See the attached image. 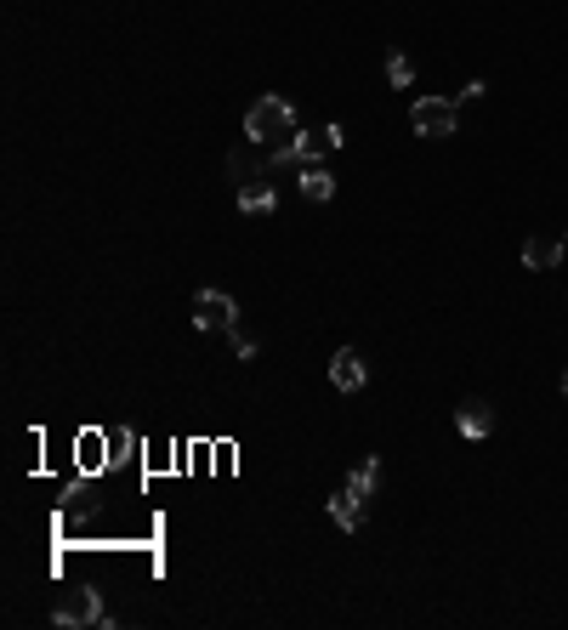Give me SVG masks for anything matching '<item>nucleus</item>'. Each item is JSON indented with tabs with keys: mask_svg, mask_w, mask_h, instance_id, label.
Segmentation results:
<instances>
[{
	"mask_svg": "<svg viewBox=\"0 0 568 630\" xmlns=\"http://www.w3.org/2000/svg\"><path fill=\"white\" fill-rule=\"evenodd\" d=\"M245 137L256 142V148H279V142L296 137V108H290V97H262V103H250Z\"/></svg>",
	"mask_w": 568,
	"mask_h": 630,
	"instance_id": "f257e3e1",
	"label": "nucleus"
},
{
	"mask_svg": "<svg viewBox=\"0 0 568 630\" xmlns=\"http://www.w3.org/2000/svg\"><path fill=\"white\" fill-rule=\"evenodd\" d=\"M409 125H415V137H455V125H461V108L444 103V97H415L409 103Z\"/></svg>",
	"mask_w": 568,
	"mask_h": 630,
	"instance_id": "f03ea898",
	"label": "nucleus"
},
{
	"mask_svg": "<svg viewBox=\"0 0 568 630\" xmlns=\"http://www.w3.org/2000/svg\"><path fill=\"white\" fill-rule=\"evenodd\" d=\"M57 625H114L103 613V602H97V591H86V585H74V591L57 596V608H52Z\"/></svg>",
	"mask_w": 568,
	"mask_h": 630,
	"instance_id": "7ed1b4c3",
	"label": "nucleus"
},
{
	"mask_svg": "<svg viewBox=\"0 0 568 630\" xmlns=\"http://www.w3.org/2000/svg\"><path fill=\"white\" fill-rule=\"evenodd\" d=\"M194 324L199 330H233L239 324V301L228 290H199L194 296Z\"/></svg>",
	"mask_w": 568,
	"mask_h": 630,
	"instance_id": "20e7f679",
	"label": "nucleus"
},
{
	"mask_svg": "<svg viewBox=\"0 0 568 630\" xmlns=\"http://www.w3.org/2000/svg\"><path fill=\"white\" fill-rule=\"evenodd\" d=\"M330 381H336V392H358V386L370 381V369H364V358H358L353 347H341L336 358H330Z\"/></svg>",
	"mask_w": 568,
	"mask_h": 630,
	"instance_id": "39448f33",
	"label": "nucleus"
},
{
	"mask_svg": "<svg viewBox=\"0 0 568 630\" xmlns=\"http://www.w3.org/2000/svg\"><path fill=\"white\" fill-rule=\"evenodd\" d=\"M364 511H370V500H364V494H353L347 483L330 494V517H336L341 528H364Z\"/></svg>",
	"mask_w": 568,
	"mask_h": 630,
	"instance_id": "423d86ee",
	"label": "nucleus"
},
{
	"mask_svg": "<svg viewBox=\"0 0 568 630\" xmlns=\"http://www.w3.org/2000/svg\"><path fill=\"white\" fill-rule=\"evenodd\" d=\"M296 188H302V199H336V176L324 171L319 159H313V165H302V176H296Z\"/></svg>",
	"mask_w": 568,
	"mask_h": 630,
	"instance_id": "0eeeda50",
	"label": "nucleus"
},
{
	"mask_svg": "<svg viewBox=\"0 0 568 630\" xmlns=\"http://www.w3.org/2000/svg\"><path fill=\"white\" fill-rule=\"evenodd\" d=\"M273 205H279V193L267 188L262 176H250V182H239V210H245V216H267Z\"/></svg>",
	"mask_w": 568,
	"mask_h": 630,
	"instance_id": "6e6552de",
	"label": "nucleus"
},
{
	"mask_svg": "<svg viewBox=\"0 0 568 630\" xmlns=\"http://www.w3.org/2000/svg\"><path fill=\"white\" fill-rule=\"evenodd\" d=\"M461 432L466 438H489V432H495V409H489V403L483 398H472V403H461Z\"/></svg>",
	"mask_w": 568,
	"mask_h": 630,
	"instance_id": "1a4fd4ad",
	"label": "nucleus"
},
{
	"mask_svg": "<svg viewBox=\"0 0 568 630\" xmlns=\"http://www.w3.org/2000/svg\"><path fill=\"white\" fill-rule=\"evenodd\" d=\"M568 256V239H529L523 245V267H557Z\"/></svg>",
	"mask_w": 568,
	"mask_h": 630,
	"instance_id": "9d476101",
	"label": "nucleus"
},
{
	"mask_svg": "<svg viewBox=\"0 0 568 630\" xmlns=\"http://www.w3.org/2000/svg\"><path fill=\"white\" fill-rule=\"evenodd\" d=\"M375 483H381V460H375V455H364V460L353 466V472H347V489L370 500V494H375Z\"/></svg>",
	"mask_w": 568,
	"mask_h": 630,
	"instance_id": "9b49d317",
	"label": "nucleus"
},
{
	"mask_svg": "<svg viewBox=\"0 0 568 630\" xmlns=\"http://www.w3.org/2000/svg\"><path fill=\"white\" fill-rule=\"evenodd\" d=\"M74 455H80V466H86V472H97V466H103V432H80V443H74Z\"/></svg>",
	"mask_w": 568,
	"mask_h": 630,
	"instance_id": "f8f14e48",
	"label": "nucleus"
},
{
	"mask_svg": "<svg viewBox=\"0 0 568 630\" xmlns=\"http://www.w3.org/2000/svg\"><path fill=\"white\" fill-rule=\"evenodd\" d=\"M387 80H392L398 91H404V86H415V63H409L404 52H392V57H387Z\"/></svg>",
	"mask_w": 568,
	"mask_h": 630,
	"instance_id": "ddd939ff",
	"label": "nucleus"
},
{
	"mask_svg": "<svg viewBox=\"0 0 568 630\" xmlns=\"http://www.w3.org/2000/svg\"><path fill=\"white\" fill-rule=\"evenodd\" d=\"M233 352H239V358H250V352H256V335H245V330H239V324H233Z\"/></svg>",
	"mask_w": 568,
	"mask_h": 630,
	"instance_id": "4468645a",
	"label": "nucleus"
},
{
	"mask_svg": "<svg viewBox=\"0 0 568 630\" xmlns=\"http://www.w3.org/2000/svg\"><path fill=\"white\" fill-rule=\"evenodd\" d=\"M483 91H489V86H483V80H472V86L461 91V108H478V103H483Z\"/></svg>",
	"mask_w": 568,
	"mask_h": 630,
	"instance_id": "2eb2a0df",
	"label": "nucleus"
},
{
	"mask_svg": "<svg viewBox=\"0 0 568 630\" xmlns=\"http://www.w3.org/2000/svg\"><path fill=\"white\" fill-rule=\"evenodd\" d=\"M563 392H568V369H563Z\"/></svg>",
	"mask_w": 568,
	"mask_h": 630,
	"instance_id": "dca6fc26",
	"label": "nucleus"
}]
</instances>
